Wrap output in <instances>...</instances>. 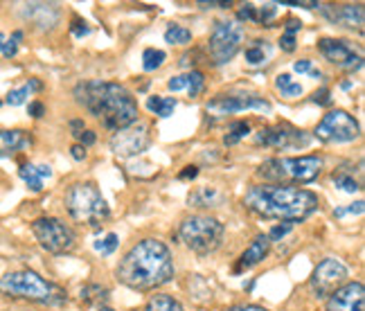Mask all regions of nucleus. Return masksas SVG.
Instances as JSON below:
<instances>
[{
	"label": "nucleus",
	"mask_w": 365,
	"mask_h": 311,
	"mask_svg": "<svg viewBox=\"0 0 365 311\" xmlns=\"http://www.w3.org/2000/svg\"><path fill=\"white\" fill-rule=\"evenodd\" d=\"M167 59V54L163 50H156V48H147L143 52V68L147 73H153V70H158Z\"/></svg>",
	"instance_id": "nucleus-31"
},
{
	"label": "nucleus",
	"mask_w": 365,
	"mask_h": 311,
	"mask_svg": "<svg viewBox=\"0 0 365 311\" xmlns=\"http://www.w3.org/2000/svg\"><path fill=\"white\" fill-rule=\"evenodd\" d=\"M244 205L252 215L282 223H300L320 210L318 194L296 185L257 183L244 194Z\"/></svg>",
	"instance_id": "nucleus-2"
},
{
	"label": "nucleus",
	"mask_w": 365,
	"mask_h": 311,
	"mask_svg": "<svg viewBox=\"0 0 365 311\" xmlns=\"http://www.w3.org/2000/svg\"><path fill=\"white\" fill-rule=\"evenodd\" d=\"M331 183L336 188H339L341 192H347V194H356V192H361V178H356L354 176V172H347L345 167H341V169H336V172L331 174Z\"/></svg>",
	"instance_id": "nucleus-22"
},
{
	"label": "nucleus",
	"mask_w": 365,
	"mask_h": 311,
	"mask_svg": "<svg viewBox=\"0 0 365 311\" xmlns=\"http://www.w3.org/2000/svg\"><path fill=\"white\" fill-rule=\"evenodd\" d=\"M269 253H271L269 237H266V235H257L248 244V248L240 255V260H237L235 273H246V271H250V268H255L257 264H262L266 258H269Z\"/></svg>",
	"instance_id": "nucleus-19"
},
{
	"label": "nucleus",
	"mask_w": 365,
	"mask_h": 311,
	"mask_svg": "<svg viewBox=\"0 0 365 311\" xmlns=\"http://www.w3.org/2000/svg\"><path fill=\"white\" fill-rule=\"evenodd\" d=\"M232 3H215V0H212V3H203V0H201V3H199V7H203V9H210V7H230Z\"/></svg>",
	"instance_id": "nucleus-54"
},
{
	"label": "nucleus",
	"mask_w": 365,
	"mask_h": 311,
	"mask_svg": "<svg viewBox=\"0 0 365 311\" xmlns=\"http://www.w3.org/2000/svg\"><path fill=\"white\" fill-rule=\"evenodd\" d=\"M5 41H7V39H5V34L0 32V52H3V46H5Z\"/></svg>",
	"instance_id": "nucleus-56"
},
{
	"label": "nucleus",
	"mask_w": 365,
	"mask_h": 311,
	"mask_svg": "<svg viewBox=\"0 0 365 311\" xmlns=\"http://www.w3.org/2000/svg\"><path fill=\"white\" fill-rule=\"evenodd\" d=\"M314 136L325 145H347L361 138V126L354 116L336 108L322 116V120L316 124Z\"/></svg>",
	"instance_id": "nucleus-10"
},
{
	"label": "nucleus",
	"mask_w": 365,
	"mask_h": 311,
	"mask_svg": "<svg viewBox=\"0 0 365 311\" xmlns=\"http://www.w3.org/2000/svg\"><path fill=\"white\" fill-rule=\"evenodd\" d=\"M75 138H77V145H81V147H91V145L97 143V136H95L93 131H88V129H83V131L77 133Z\"/></svg>",
	"instance_id": "nucleus-44"
},
{
	"label": "nucleus",
	"mask_w": 365,
	"mask_h": 311,
	"mask_svg": "<svg viewBox=\"0 0 365 311\" xmlns=\"http://www.w3.org/2000/svg\"><path fill=\"white\" fill-rule=\"evenodd\" d=\"M250 136V124L244 122V120H237L228 126V133L223 136V145L226 147H235L237 143H242V140Z\"/></svg>",
	"instance_id": "nucleus-29"
},
{
	"label": "nucleus",
	"mask_w": 365,
	"mask_h": 311,
	"mask_svg": "<svg viewBox=\"0 0 365 311\" xmlns=\"http://www.w3.org/2000/svg\"><path fill=\"white\" fill-rule=\"evenodd\" d=\"M325 160L320 156H296V158H269L257 167V178L273 185H307L320 174Z\"/></svg>",
	"instance_id": "nucleus-5"
},
{
	"label": "nucleus",
	"mask_w": 365,
	"mask_h": 311,
	"mask_svg": "<svg viewBox=\"0 0 365 311\" xmlns=\"http://www.w3.org/2000/svg\"><path fill=\"white\" fill-rule=\"evenodd\" d=\"M226 199L228 196L223 194L219 188H210V185H205V188H199V190H194L192 194H190V205L192 208H221L223 203H226Z\"/></svg>",
	"instance_id": "nucleus-21"
},
{
	"label": "nucleus",
	"mask_w": 365,
	"mask_h": 311,
	"mask_svg": "<svg viewBox=\"0 0 365 311\" xmlns=\"http://www.w3.org/2000/svg\"><path fill=\"white\" fill-rule=\"evenodd\" d=\"M145 311H185V309H182V305L176 298H172V295L156 293L147 300Z\"/></svg>",
	"instance_id": "nucleus-25"
},
{
	"label": "nucleus",
	"mask_w": 365,
	"mask_h": 311,
	"mask_svg": "<svg viewBox=\"0 0 365 311\" xmlns=\"http://www.w3.org/2000/svg\"><path fill=\"white\" fill-rule=\"evenodd\" d=\"M178 106L176 97H160V95H151L147 100V108L151 113H156L158 118H170L174 108Z\"/></svg>",
	"instance_id": "nucleus-24"
},
{
	"label": "nucleus",
	"mask_w": 365,
	"mask_h": 311,
	"mask_svg": "<svg viewBox=\"0 0 365 311\" xmlns=\"http://www.w3.org/2000/svg\"><path fill=\"white\" fill-rule=\"evenodd\" d=\"M318 9L334 25H343L349 27V30L363 32V21H365L363 5H318Z\"/></svg>",
	"instance_id": "nucleus-17"
},
{
	"label": "nucleus",
	"mask_w": 365,
	"mask_h": 311,
	"mask_svg": "<svg viewBox=\"0 0 365 311\" xmlns=\"http://www.w3.org/2000/svg\"><path fill=\"white\" fill-rule=\"evenodd\" d=\"M309 70H312V61H309V59H300V61L293 63V73L304 75V73H309Z\"/></svg>",
	"instance_id": "nucleus-49"
},
{
	"label": "nucleus",
	"mask_w": 365,
	"mask_h": 311,
	"mask_svg": "<svg viewBox=\"0 0 365 311\" xmlns=\"http://www.w3.org/2000/svg\"><path fill=\"white\" fill-rule=\"evenodd\" d=\"M279 48H282V52H296V48H298V44H296V36H291V34H282L279 36Z\"/></svg>",
	"instance_id": "nucleus-42"
},
{
	"label": "nucleus",
	"mask_w": 365,
	"mask_h": 311,
	"mask_svg": "<svg viewBox=\"0 0 365 311\" xmlns=\"http://www.w3.org/2000/svg\"><path fill=\"white\" fill-rule=\"evenodd\" d=\"M196 176H199V167H196V165L182 167V172L178 174V178H180V180H194Z\"/></svg>",
	"instance_id": "nucleus-45"
},
{
	"label": "nucleus",
	"mask_w": 365,
	"mask_h": 311,
	"mask_svg": "<svg viewBox=\"0 0 365 311\" xmlns=\"http://www.w3.org/2000/svg\"><path fill=\"white\" fill-rule=\"evenodd\" d=\"M365 210V203L363 201H356V203H349L345 208H336L334 210V219H345V217H361Z\"/></svg>",
	"instance_id": "nucleus-35"
},
{
	"label": "nucleus",
	"mask_w": 365,
	"mask_h": 311,
	"mask_svg": "<svg viewBox=\"0 0 365 311\" xmlns=\"http://www.w3.org/2000/svg\"><path fill=\"white\" fill-rule=\"evenodd\" d=\"M70 131H73V136L81 133L83 131V120H70Z\"/></svg>",
	"instance_id": "nucleus-52"
},
{
	"label": "nucleus",
	"mask_w": 365,
	"mask_h": 311,
	"mask_svg": "<svg viewBox=\"0 0 365 311\" xmlns=\"http://www.w3.org/2000/svg\"><path fill=\"white\" fill-rule=\"evenodd\" d=\"M23 32L21 30H16L14 32L7 41H5V46H3V54L7 56V59H11V56H16L19 54V46H21V41H23Z\"/></svg>",
	"instance_id": "nucleus-36"
},
{
	"label": "nucleus",
	"mask_w": 365,
	"mask_h": 311,
	"mask_svg": "<svg viewBox=\"0 0 365 311\" xmlns=\"http://www.w3.org/2000/svg\"><path fill=\"white\" fill-rule=\"evenodd\" d=\"M275 88L282 93V97H300L302 95V83H298V81H293L291 79V75L289 73H282V75H277V79H275Z\"/></svg>",
	"instance_id": "nucleus-30"
},
{
	"label": "nucleus",
	"mask_w": 365,
	"mask_h": 311,
	"mask_svg": "<svg viewBox=\"0 0 365 311\" xmlns=\"http://www.w3.org/2000/svg\"><path fill=\"white\" fill-rule=\"evenodd\" d=\"M21 14L25 21H30L34 27H38V30H52L61 16L59 7L52 3H25Z\"/></svg>",
	"instance_id": "nucleus-18"
},
{
	"label": "nucleus",
	"mask_w": 365,
	"mask_h": 311,
	"mask_svg": "<svg viewBox=\"0 0 365 311\" xmlns=\"http://www.w3.org/2000/svg\"><path fill=\"white\" fill-rule=\"evenodd\" d=\"M266 44H269V41L257 39V41H252V44L246 48V61H248L250 66H259V63H264L266 59H269L271 48L266 46Z\"/></svg>",
	"instance_id": "nucleus-27"
},
{
	"label": "nucleus",
	"mask_w": 365,
	"mask_h": 311,
	"mask_svg": "<svg viewBox=\"0 0 365 311\" xmlns=\"http://www.w3.org/2000/svg\"><path fill=\"white\" fill-rule=\"evenodd\" d=\"M0 106H3V100H0Z\"/></svg>",
	"instance_id": "nucleus-58"
},
{
	"label": "nucleus",
	"mask_w": 365,
	"mask_h": 311,
	"mask_svg": "<svg viewBox=\"0 0 365 311\" xmlns=\"http://www.w3.org/2000/svg\"><path fill=\"white\" fill-rule=\"evenodd\" d=\"M244 27L237 21H217L207 39V63L223 66L235 59V54L242 50Z\"/></svg>",
	"instance_id": "nucleus-9"
},
{
	"label": "nucleus",
	"mask_w": 365,
	"mask_h": 311,
	"mask_svg": "<svg viewBox=\"0 0 365 311\" xmlns=\"http://www.w3.org/2000/svg\"><path fill=\"white\" fill-rule=\"evenodd\" d=\"M167 88H170L172 93H178V91H182V88H187V77H185V75H176V77H172L170 81H167Z\"/></svg>",
	"instance_id": "nucleus-43"
},
{
	"label": "nucleus",
	"mask_w": 365,
	"mask_h": 311,
	"mask_svg": "<svg viewBox=\"0 0 365 311\" xmlns=\"http://www.w3.org/2000/svg\"><path fill=\"white\" fill-rule=\"evenodd\" d=\"M151 145V129L147 122H133L126 129H120L110 138V151L118 158H135L143 151H147Z\"/></svg>",
	"instance_id": "nucleus-13"
},
{
	"label": "nucleus",
	"mask_w": 365,
	"mask_h": 311,
	"mask_svg": "<svg viewBox=\"0 0 365 311\" xmlns=\"http://www.w3.org/2000/svg\"><path fill=\"white\" fill-rule=\"evenodd\" d=\"M165 41H167L170 46H187V44H192V30H187L185 25H176V23H172V25L165 30Z\"/></svg>",
	"instance_id": "nucleus-28"
},
{
	"label": "nucleus",
	"mask_w": 365,
	"mask_h": 311,
	"mask_svg": "<svg viewBox=\"0 0 365 311\" xmlns=\"http://www.w3.org/2000/svg\"><path fill=\"white\" fill-rule=\"evenodd\" d=\"M36 172H38V176H41V178L46 180V178H50V176H52V167H50V165H36Z\"/></svg>",
	"instance_id": "nucleus-51"
},
{
	"label": "nucleus",
	"mask_w": 365,
	"mask_h": 311,
	"mask_svg": "<svg viewBox=\"0 0 365 311\" xmlns=\"http://www.w3.org/2000/svg\"><path fill=\"white\" fill-rule=\"evenodd\" d=\"M185 77H187V93H190L192 100H196V97L205 91V75L201 73V70H190Z\"/></svg>",
	"instance_id": "nucleus-32"
},
{
	"label": "nucleus",
	"mask_w": 365,
	"mask_h": 311,
	"mask_svg": "<svg viewBox=\"0 0 365 311\" xmlns=\"http://www.w3.org/2000/svg\"><path fill=\"white\" fill-rule=\"evenodd\" d=\"M176 275L172 250L160 239H140L124 253L115 268V277L133 291H153L170 285Z\"/></svg>",
	"instance_id": "nucleus-1"
},
{
	"label": "nucleus",
	"mask_w": 365,
	"mask_h": 311,
	"mask_svg": "<svg viewBox=\"0 0 365 311\" xmlns=\"http://www.w3.org/2000/svg\"><path fill=\"white\" fill-rule=\"evenodd\" d=\"M27 97H30V88H27V83H25L21 88H11L5 97V102L9 106H23L27 102Z\"/></svg>",
	"instance_id": "nucleus-34"
},
{
	"label": "nucleus",
	"mask_w": 365,
	"mask_h": 311,
	"mask_svg": "<svg viewBox=\"0 0 365 311\" xmlns=\"http://www.w3.org/2000/svg\"><path fill=\"white\" fill-rule=\"evenodd\" d=\"M223 235H226V228L223 223L210 215H192L185 217L178 225V237L180 242L185 244L192 253L196 255H210L215 253L221 242H223Z\"/></svg>",
	"instance_id": "nucleus-7"
},
{
	"label": "nucleus",
	"mask_w": 365,
	"mask_h": 311,
	"mask_svg": "<svg viewBox=\"0 0 365 311\" xmlns=\"http://www.w3.org/2000/svg\"><path fill=\"white\" fill-rule=\"evenodd\" d=\"M118 244H120V237L115 235V233H108L102 242H95V250L97 253H102V255H113L115 253V248H118Z\"/></svg>",
	"instance_id": "nucleus-33"
},
{
	"label": "nucleus",
	"mask_w": 365,
	"mask_h": 311,
	"mask_svg": "<svg viewBox=\"0 0 365 311\" xmlns=\"http://www.w3.org/2000/svg\"><path fill=\"white\" fill-rule=\"evenodd\" d=\"M0 293L5 298L27 300L34 305L46 307H63L68 302V293L63 287L41 277L36 271L23 268V271H11L0 277Z\"/></svg>",
	"instance_id": "nucleus-4"
},
{
	"label": "nucleus",
	"mask_w": 365,
	"mask_h": 311,
	"mask_svg": "<svg viewBox=\"0 0 365 311\" xmlns=\"http://www.w3.org/2000/svg\"><path fill=\"white\" fill-rule=\"evenodd\" d=\"M205 111L215 118H226V116H235V113H242V111L271 113L273 106L269 100H264L259 95H217L205 104Z\"/></svg>",
	"instance_id": "nucleus-14"
},
{
	"label": "nucleus",
	"mask_w": 365,
	"mask_h": 311,
	"mask_svg": "<svg viewBox=\"0 0 365 311\" xmlns=\"http://www.w3.org/2000/svg\"><path fill=\"white\" fill-rule=\"evenodd\" d=\"M318 52L322 54V59H325V61L334 63L336 68H341V70H347V73L359 70L363 66L361 52H356L343 39H327V36L320 39L318 41Z\"/></svg>",
	"instance_id": "nucleus-15"
},
{
	"label": "nucleus",
	"mask_w": 365,
	"mask_h": 311,
	"mask_svg": "<svg viewBox=\"0 0 365 311\" xmlns=\"http://www.w3.org/2000/svg\"><path fill=\"white\" fill-rule=\"evenodd\" d=\"M27 113L38 120V118L46 116V106H43V102H30V106H27Z\"/></svg>",
	"instance_id": "nucleus-46"
},
{
	"label": "nucleus",
	"mask_w": 365,
	"mask_h": 311,
	"mask_svg": "<svg viewBox=\"0 0 365 311\" xmlns=\"http://www.w3.org/2000/svg\"><path fill=\"white\" fill-rule=\"evenodd\" d=\"M19 176L23 178V183H25L27 190H30V192H34V194L43 192V178L38 176V172H36V165H30V163L21 165V169H19Z\"/></svg>",
	"instance_id": "nucleus-26"
},
{
	"label": "nucleus",
	"mask_w": 365,
	"mask_h": 311,
	"mask_svg": "<svg viewBox=\"0 0 365 311\" xmlns=\"http://www.w3.org/2000/svg\"><path fill=\"white\" fill-rule=\"evenodd\" d=\"M223 311H271V309L259 307V305H235V307H228Z\"/></svg>",
	"instance_id": "nucleus-48"
},
{
	"label": "nucleus",
	"mask_w": 365,
	"mask_h": 311,
	"mask_svg": "<svg viewBox=\"0 0 365 311\" xmlns=\"http://www.w3.org/2000/svg\"><path fill=\"white\" fill-rule=\"evenodd\" d=\"M312 102L318 104V106H331V91L329 88H318L312 95Z\"/></svg>",
	"instance_id": "nucleus-41"
},
{
	"label": "nucleus",
	"mask_w": 365,
	"mask_h": 311,
	"mask_svg": "<svg viewBox=\"0 0 365 311\" xmlns=\"http://www.w3.org/2000/svg\"><path fill=\"white\" fill-rule=\"evenodd\" d=\"M79 298L83 305H88V307H104L106 300H108V289L102 287V285H86V287H81L79 291Z\"/></svg>",
	"instance_id": "nucleus-23"
},
{
	"label": "nucleus",
	"mask_w": 365,
	"mask_h": 311,
	"mask_svg": "<svg viewBox=\"0 0 365 311\" xmlns=\"http://www.w3.org/2000/svg\"><path fill=\"white\" fill-rule=\"evenodd\" d=\"M300 30H302V21H298V19H289L284 25V34H291V36H296Z\"/></svg>",
	"instance_id": "nucleus-47"
},
{
	"label": "nucleus",
	"mask_w": 365,
	"mask_h": 311,
	"mask_svg": "<svg viewBox=\"0 0 365 311\" xmlns=\"http://www.w3.org/2000/svg\"><path fill=\"white\" fill-rule=\"evenodd\" d=\"M100 311H113V309H110V307H102Z\"/></svg>",
	"instance_id": "nucleus-57"
},
{
	"label": "nucleus",
	"mask_w": 365,
	"mask_h": 311,
	"mask_svg": "<svg viewBox=\"0 0 365 311\" xmlns=\"http://www.w3.org/2000/svg\"><path fill=\"white\" fill-rule=\"evenodd\" d=\"M70 156H73L75 160H86V147L73 145V147H70Z\"/></svg>",
	"instance_id": "nucleus-50"
},
{
	"label": "nucleus",
	"mask_w": 365,
	"mask_h": 311,
	"mask_svg": "<svg viewBox=\"0 0 365 311\" xmlns=\"http://www.w3.org/2000/svg\"><path fill=\"white\" fill-rule=\"evenodd\" d=\"M325 311H365V287L363 282H345L327 298Z\"/></svg>",
	"instance_id": "nucleus-16"
},
{
	"label": "nucleus",
	"mask_w": 365,
	"mask_h": 311,
	"mask_svg": "<svg viewBox=\"0 0 365 311\" xmlns=\"http://www.w3.org/2000/svg\"><path fill=\"white\" fill-rule=\"evenodd\" d=\"M27 88H30V93H41L43 91V83H41L38 79H30L27 81Z\"/></svg>",
	"instance_id": "nucleus-53"
},
{
	"label": "nucleus",
	"mask_w": 365,
	"mask_h": 311,
	"mask_svg": "<svg viewBox=\"0 0 365 311\" xmlns=\"http://www.w3.org/2000/svg\"><path fill=\"white\" fill-rule=\"evenodd\" d=\"M252 143L257 147H271V149H304L312 143V136L298 129L289 122H279L273 126H264L262 131L252 136Z\"/></svg>",
	"instance_id": "nucleus-11"
},
{
	"label": "nucleus",
	"mask_w": 365,
	"mask_h": 311,
	"mask_svg": "<svg viewBox=\"0 0 365 311\" xmlns=\"http://www.w3.org/2000/svg\"><path fill=\"white\" fill-rule=\"evenodd\" d=\"M70 34H73L75 39L88 36V34H91V25H88L86 21H83V19L75 16V19H73V23H70Z\"/></svg>",
	"instance_id": "nucleus-39"
},
{
	"label": "nucleus",
	"mask_w": 365,
	"mask_h": 311,
	"mask_svg": "<svg viewBox=\"0 0 365 311\" xmlns=\"http://www.w3.org/2000/svg\"><path fill=\"white\" fill-rule=\"evenodd\" d=\"M275 14H277V3H266V5L257 7V23L271 27V21L275 19Z\"/></svg>",
	"instance_id": "nucleus-37"
},
{
	"label": "nucleus",
	"mask_w": 365,
	"mask_h": 311,
	"mask_svg": "<svg viewBox=\"0 0 365 311\" xmlns=\"http://www.w3.org/2000/svg\"><path fill=\"white\" fill-rule=\"evenodd\" d=\"M75 100L100 120L106 131L126 129L138 122L140 116L133 93L115 81H81L75 88Z\"/></svg>",
	"instance_id": "nucleus-3"
},
{
	"label": "nucleus",
	"mask_w": 365,
	"mask_h": 311,
	"mask_svg": "<svg viewBox=\"0 0 365 311\" xmlns=\"http://www.w3.org/2000/svg\"><path fill=\"white\" fill-rule=\"evenodd\" d=\"M63 205L70 219L86 223L91 228L102 225L110 217V208L95 183H75L66 190Z\"/></svg>",
	"instance_id": "nucleus-6"
},
{
	"label": "nucleus",
	"mask_w": 365,
	"mask_h": 311,
	"mask_svg": "<svg viewBox=\"0 0 365 311\" xmlns=\"http://www.w3.org/2000/svg\"><path fill=\"white\" fill-rule=\"evenodd\" d=\"M32 136L23 129H5L0 131V158H11L14 153L32 147Z\"/></svg>",
	"instance_id": "nucleus-20"
},
{
	"label": "nucleus",
	"mask_w": 365,
	"mask_h": 311,
	"mask_svg": "<svg viewBox=\"0 0 365 311\" xmlns=\"http://www.w3.org/2000/svg\"><path fill=\"white\" fill-rule=\"evenodd\" d=\"M32 235L50 255H68L77 246V233L57 217H38L32 221Z\"/></svg>",
	"instance_id": "nucleus-8"
},
{
	"label": "nucleus",
	"mask_w": 365,
	"mask_h": 311,
	"mask_svg": "<svg viewBox=\"0 0 365 311\" xmlns=\"http://www.w3.org/2000/svg\"><path fill=\"white\" fill-rule=\"evenodd\" d=\"M237 19L240 21H246V23H257V7L252 3H244L237 11Z\"/></svg>",
	"instance_id": "nucleus-40"
},
{
	"label": "nucleus",
	"mask_w": 365,
	"mask_h": 311,
	"mask_svg": "<svg viewBox=\"0 0 365 311\" xmlns=\"http://www.w3.org/2000/svg\"><path fill=\"white\" fill-rule=\"evenodd\" d=\"M347 277H349V271L341 260L325 258L322 262H318L312 277H309V289H312L314 298L322 300V298H329L334 291H339L347 282Z\"/></svg>",
	"instance_id": "nucleus-12"
},
{
	"label": "nucleus",
	"mask_w": 365,
	"mask_h": 311,
	"mask_svg": "<svg viewBox=\"0 0 365 311\" xmlns=\"http://www.w3.org/2000/svg\"><path fill=\"white\" fill-rule=\"evenodd\" d=\"M309 75H312L314 79H320V77H322V73H320V70H314V68L309 70Z\"/></svg>",
	"instance_id": "nucleus-55"
},
{
	"label": "nucleus",
	"mask_w": 365,
	"mask_h": 311,
	"mask_svg": "<svg viewBox=\"0 0 365 311\" xmlns=\"http://www.w3.org/2000/svg\"><path fill=\"white\" fill-rule=\"evenodd\" d=\"M293 230V223H275L273 228L266 233V237H269V242H282V239Z\"/></svg>",
	"instance_id": "nucleus-38"
}]
</instances>
